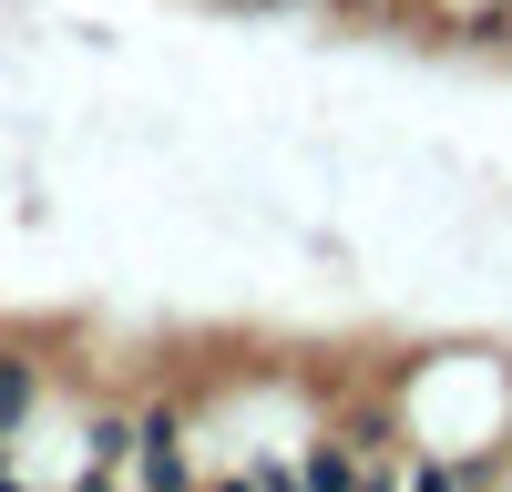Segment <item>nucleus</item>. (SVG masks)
<instances>
[{
	"mask_svg": "<svg viewBox=\"0 0 512 492\" xmlns=\"http://www.w3.org/2000/svg\"><path fill=\"white\" fill-rule=\"evenodd\" d=\"M195 421L175 400H144L134 410V441H123V482H195Z\"/></svg>",
	"mask_w": 512,
	"mask_h": 492,
	"instance_id": "f257e3e1",
	"label": "nucleus"
},
{
	"mask_svg": "<svg viewBox=\"0 0 512 492\" xmlns=\"http://www.w3.org/2000/svg\"><path fill=\"white\" fill-rule=\"evenodd\" d=\"M31 410H41V349L0 339V441H21V431H31Z\"/></svg>",
	"mask_w": 512,
	"mask_h": 492,
	"instance_id": "f03ea898",
	"label": "nucleus"
}]
</instances>
